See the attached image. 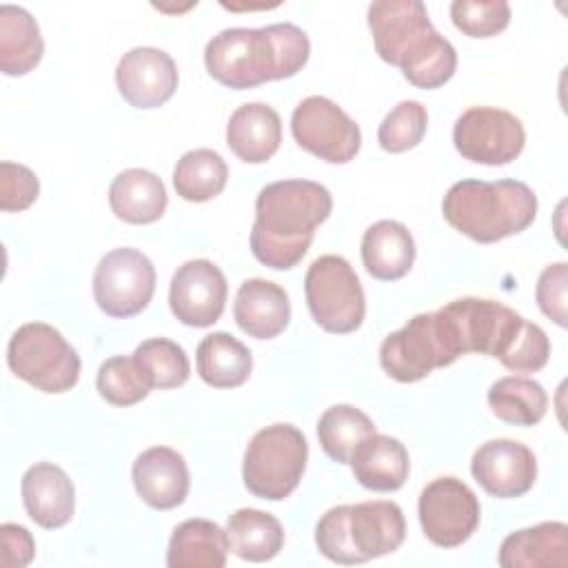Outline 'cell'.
I'll list each match as a JSON object with an SVG mask.
<instances>
[{"label": "cell", "mask_w": 568, "mask_h": 568, "mask_svg": "<svg viewBox=\"0 0 568 568\" xmlns=\"http://www.w3.org/2000/svg\"><path fill=\"white\" fill-rule=\"evenodd\" d=\"M95 388L100 397L113 406H133L142 402L151 390L133 355H115L102 362V366L98 368Z\"/></svg>", "instance_id": "34"}, {"label": "cell", "mask_w": 568, "mask_h": 568, "mask_svg": "<svg viewBox=\"0 0 568 568\" xmlns=\"http://www.w3.org/2000/svg\"><path fill=\"white\" fill-rule=\"evenodd\" d=\"M235 324L255 339L277 337L291 320V302L286 291L262 277L244 280L233 302Z\"/></svg>", "instance_id": "18"}, {"label": "cell", "mask_w": 568, "mask_h": 568, "mask_svg": "<svg viewBox=\"0 0 568 568\" xmlns=\"http://www.w3.org/2000/svg\"><path fill=\"white\" fill-rule=\"evenodd\" d=\"M131 479L138 497L155 508H178L189 495V466L184 457L169 446H151L142 450L131 468Z\"/></svg>", "instance_id": "16"}, {"label": "cell", "mask_w": 568, "mask_h": 568, "mask_svg": "<svg viewBox=\"0 0 568 568\" xmlns=\"http://www.w3.org/2000/svg\"><path fill=\"white\" fill-rule=\"evenodd\" d=\"M348 530L364 561L397 550L406 537V519L395 501L375 499L351 506Z\"/></svg>", "instance_id": "20"}, {"label": "cell", "mask_w": 568, "mask_h": 568, "mask_svg": "<svg viewBox=\"0 0 568 568\" xmlns=\"http://www.w3.org/2000/svg\"><path fill=\"white\" fill-rule=\"evenodd\" d=\"M226 277L211 260H189L171 277L169 306L186 326H213L226 304Z\"/></svg>", "instance_id": "13"}, {"label": "cell", "mask_w": 568, "mask_h": 568, "mask_svg": "<svg viewBox=\"0 0 568 568\" xmlns=\"http://www.w3.org/2000/svg\"><path fill=\"white\" fill-rule=\"evenodd\" d=\"M417 515L430 544L457 548L477 530L481 506L462 479L437 477L419 493Z\"/></svg>", "instance_id": "11"}, {"label": "cell", "mask_w": 568, "mask_h": 568, "mask_svg": "<svg viewBox=\"0 0 568 568\" xmlns=\"http://www.w3.org/2000/svg\"><path fill=\"white\" fill-rule=\"evenodd\" d=\"M348 513H351L348 504L333 506L320 517V521L315 526L317 550L326 559H331L335 564H344V566L364 564V559L359 557V552H357V548L353 546V539H351Z\"/></svg>", "instance_id": "37"}, {"label": "cell", "mask_w": 568, "mask_h": 568, "mask_svg": "<svg viewBox=\"0 0 568 568\" xmlns=\"http://www.w3.org/2000/svg\"><path fill=\"white\" fill-rule=\"evenodd\" d=\"M109 204L118 220L126 224H153L169 204L162 180L146 169H126L109 186Z\"/></svg>", "instance_id": "24"}, {"label": "cell", "mask_w": 568, "mask_h": 568, "mask_svg": "<svg viewBox=\"0 0 568 568\" xmlns=\"http://www.w3.org/2000/svg\"><path fill=\"white\" fill-rule=\"evenodd\" d=\"M204 64L213 80L235 91L280 80L268 24L260 29L233 27L220 31L206 42Z\"/></svg>", "instance_id": "7"}, {"label": "cell", "mask_w": 568, "mask_h": 568, "mask_svg": "<svg viewBox=\"0 0 568 568\" xmlns=\"http://www.w3.org/2000/svg\"><path fill=\"white\" fill-rule=\"evenodd\" d=\"M229 180L224 158L213 149L186 151L173 169V189L186 202H209L220 195Z\"/></svg>", "instance_id": "30"}, {"label": "cell", "mask_w": 568, "mask_h": 568, "mask_svg": "<svg viewBox=\"0 0 568 568\" xmlns=\"http://www.w3.org/2000/svg\"><path fill=\"white\" fill-rule=\"evenodd\" d=\"M486 399L495 417L513 426H535L544 419L548 408L544 386L521 375H508L493 382Z\"/></svg>", "instance_id": "29"}, {"label": "cell", "mask_w": 568, "mask_h": 568, "mask_svg": "<svg viewBox=\"0 0 568 568\" xmlns=\"http://www.w3.org/2000/svg\"><path fill=\"white\" fill-rule=\"evenodd\" d=\"M355 479L377 493H393L404 486L410 470L406 446L390 435L373 433L359 442L351 457Z\"/></svg>", "instance_id": "22"}, {"label": "cell", "mask_w": 568, "mask_h": 568, "mask_svg": "<svg viewBox=\"0 0 568 568\" xmlns=\"http://www.w3.org/2000/svg\"><path fill=\"white\" fill-rule=\"evenodd\" d=\"M566 288H568L566 262L548 264L537 277V286H535L537 306L557 326H566Z\"/></svg>", "instance_id": "39"}, {"label": "cell", "mask_w": 568, "mask_h": 568, "mask_svg": "<svg viewBox=\"0 0 568 568\" xmlns=\"http://www.w3.org/2000/svg\"><path fill=\"white\" fill-rule=\"evenodd\" d=\"M444 220L479 244L526 231L537 217V195L519 180H462L442 200Z\"/></svg>", "instance_id": "2"}, {"label": "cell", "mask_w": 568, "mask_h": 568, "mask_svg": "<svg viewBox=\"0 0 568 568\" xmlns=\"http://www.w3.org/2000/svg\"><path fill=\"white\" fill-rule=\"evenodd\" d=\"M229 550L244 561H268L284 546V528L271 513L240 508L226 519Z\"/></svg>", "instance_id": "28"}, {"label": "cell", "mask_w": 568, "mask_h": 568, "mask_svg": "<svg viewBox=\"0 0 568 568\" xmlns=\"http://www.w3.org/2000/svg\"><path fill=\"white\" fill-rule=\"evenodd\" d=\"M40 193L38 175L16 162H2L0 164V209L11 211H24L29 209Z\"/></svg>", "instance_id": "38"}, {"label": "cell", "mask_w": 568, "mask_h": 568, "mask_svg": "<svg viewBox=\"0 0 568 568\" xmlns=\"http://www.w3.org/2000/svg\"><path fill=\"white\" fill-rule=\"evenodd\" d=\"M291 133L304 151L328 164L351 162L362 146V133L355 120L324 95H308L295 106Z\"/></svg>", "instance_id": "10"}, {"label": "cell", "mask_w": 568, "mask_h": 568, "mask_svg": "<svg viewBox=\"0 0 568 568\" xmlns=\"http://www.w3.org/2000/svg\"><path fill=\"white\" fill-rule=\"evenodd\" d=\"M180 75L173 58L155 47L126 51L115 67V84L124 102L135 109H155L173 98Z\"/></svg>", "instance_id": "15"}, {"label": "cell", "mask_w": 568, "mask_h": 568, "mask_svg": "<svg viewBox=\"0 0 568 568\" xmlns=\"http://www.w3.org/2000/svg\"><path fill=\"white\" fill-rule=\"evenodd\" d=\"M501 568H566L568 526L564 521H541L510 532L499 546Z\"/></svg>", "instance_id": "21"}, {"label": "cell", "mask_w": 568, "mask_h": 568, "mask_svg": "<svg viewBox=\"0 0 568 568\" xmlns=\"http://www.w3.org/2000/svg\"><path fill=\"white\" fill-rule=\"evenodd\" d=\"M0 566L2 568H24L31 564L36 555V541L31 532L20 524H2L0 526Z\"/></svg>", "instance_id": "40"}, {"label": "cell", "mask_w": 568, "mask_h": 568, "mask_svg": "<svg viewBox=\"0 0 568 568\" xmlns=\"http://www.w3.org/2000/svg\"><path fill=\"white\" fill-rule=\"evenodd\" d=\"M462 355H466L462 331L448 304L410 317L399 331L386 335L379 346L384 373L399 384L419 382Z\"/></svg>", "instance_id": "3"}, {"label": "cell", "mask_w": 568, "mask_h": 568, "mask_svg": "<svg viewBox=\"0 0 568 568\" xmlns=\"http://www.w3.org/2000/svg\"><path fill=\"white\" fill-rule=\"evenodd\" d=\"M133 359L144 373L151 388H178L186 384L191 375V364L186 351L166 337H151L138 344Z\"/></svg>", "instance_id": "32"}, {"label": "cell", "mask_w": 568, "mask_h": 568, "mask_svg": "<svg viewBox=\"0 0 568 568\" xmlns=\"http://www.w3.org/2000/svg\"><path fill=\"white\" fill-rule=\"evenodd\" d=\"M44 42L36 18L16 4L0 7V71L24 75L42 60Z\"/></svg>", "instance_id": "26"}, {"label": "cell", "mask_w": 568, "mask_h": 568, "mask_svg": "<svg viewBox=\"0 0 568 568\" xmlns=\"http://www.w3.org/2000/svg\"><path fill=\"white\" fill-rule=\"evenodd\" d=\"M368 29L377 55L402 67L435 33L428 11L419 0H379L368 4Z\"/></svg>", "instance_id": "12"}, {"label": "cell", "mask_w": 568, "mask_h": 568, "mask_svg": "<svg viewBox=\"0 0 568 568\" xmlns=\"http://www.w3.org/2000/svg\"><path fill=\"white\" fill-rule=\"evenodd\" d=\"M155 293V266L138 248L120 246L100 257L93 271V297L109 317L142 313Z\"/></svg>", "instance_id": "8"}, {"label": "cell", "mask_w": 568, "mask_h": 568, "mask_svg": "<svg viewBox=\"0 0 568 568\" xmlns=\"http://www.w3.org/2000/svg\"><path fill=\"white\" fill-rule=\"evenodd\" d=\"M470 473L488 495L515 499L532 488L537 479V459L521 442L490 439L473 453Z\"/></svg>", "instance_id": "14"}, {"label": "cell", "mask_w": 568, "mask_h": 568, "mask_svg": "<svg viewBox=\"0 0 568 568\" xmlns=\"http://www.w3.org/2000/svg\"><path fill=\"white\" fill-rule=\"evenodd\" d=\"M373 433V419L351 404H335L326 408L317 422L320 446L337 464H348L359 442Z\"/></svg>", "instance_id": "31"}, {"label": "cell", "mask_w": 568, "mask_h": 568, "mask_svg": "<svg viewBox=\"0 0 568 568\" xmlns=\"http://www.w3.org/2000/svg\"><path fill=\"white\" fill-rule=\"evenodd\" d=\"M304 295L315 324L328 333L346 335L357 331L364 322V288L357 273L342 255H322L308 266Z\"/></svg>", "instance_id": "6"}, {"label": "cell", "mask_w": 568, "mask_h": 568, "mask_svg": "<svg viewBox=\"0 0 568 568\" xmlns=\"http://www.w3.org/2000/svg\"><path fill=\"white\" fill-rule=\"evenodd\" d=\"M428 111L417 100H402L395 104L377 129V142L388 153H404L415 149L426 135Z\"/></svg>", "instance_id": "35"}, {"label": "cell", "mask_w": 568, "mask_h": 568, "mask_svg": "<svg viewBox=\"0 0 568 568\" xmlns=\"http://www.w3.org/2000/svg\"><path fill=\"white\" fill-rule=\"evenodd\" d=\"M282 142V120L277 111L264 102H246L237 106L226 124L229 149L246 164L271 160Z\"/></svg>", "instance_id": "19"}, {"label": "cell", "mask_w": 568, "mask_h": 568, "mask_svg": "<svg viewBox=\"0 0 568 568\" xmlns=\"http://www.w3.org/2000/svg\"><path fill=\"white\" fill-rule=\"evenodd\" d=\"M404 78L417 89H439L444 87L457 69V51L455 47L439 36L437 31L430 40L402 67Z\"/></svg>", "instance_id": "33"}, {"label": "cell", "mask_w": 568, "mask_h": 568, "mask_svg": "<svg viewBox=\"0 0 568 568\" xmlns=\"http://www.w3.org/2000/svg\"><path fill=\"white\" fill-rule=\"evenodd\" d=\"M450 20L468 38H493L508 27L510 4L504 0H455Z\"/></svg>", "instance_id": "36"}, {"label": "cell", "mask_w": 568, "mask_h": 568, "mask_svg": "<svg viewBox=\"0 0 568 568\" xmlns=\"http://www.w3.org/2000/svg\"><path fill=\"white\" fill-rule=\"evenodd\" d=\"M306 459L304 433L293 424H271L257 430L244 450V486L260 499L282 501L297 488Z\"/></svg>", "instance_id": "4"}, {"label": "cell", "mask_w": 568, "mask_h": 568, "mask_svg": "<svg viewBox=\"0 0 568 568\" xmlns=\"http://www.w3.org/2000/svg\"><path fill=\"white\" fill-rule=\"evenodd\" d=\"M20 493L27 515L47 530L62 528L73 517V481L60 466L51 462H38L29 466L22 475Z\"/></svg>", "instance_id": "17"}, {"label": "cell", "mask_w": 568, "mask_h": 568, "mask_svg": "<svg viewBox=\"0 0 568 568\" xmlns=\"http://www.w3.org/2000/svg\"><path fill=\"white\" fill-rule=\"evenodd\" d=\"M7 364L16 377L42 393H67L80 379L78 351L44 322H27L11 335Z\"/></svg>", "instance_id": "5"}, {"label": "cell", "mask_w": 568, "mask_h": 568, "mask_svg": "<svg viewBox=\"0 0 568 568\" xmlns=\"http://www.w3.org/2000/svg\"><path fill=\"white\" fill-rule=\"evenodd\" d=\"M333 211L331 191L311 180H280L266 184L255 197L251 251L257 262L288 271L311 248L315 226Z\"/></svg>", "instance_id": "1"}, {"label": "cell", "mask_w": 568, "mask_h": 568, "mask_svg": "<svg viewBox=\"0 0 568 568\" xmlns=\"http://www.w3.org/2000/svg\"><path fill=\"white\" fill-rule=\"evenodd\" d=\"M362 262L382 282L402 280L415 262V240L397 220H379L362 235Z\"/></svg>", "instance_id": "23"}, {"label": "cell", "mask_w": 568, "mask_h": 568, "mask_svg": "<svg viewBox=\"0 0 568 568\" xmlns=\"http://www.w3.org/2000/svg\"><path fill=\"white\" fill-rule=\"evenodd\" d=\"M229 555V537L211 519H186L175 526L169 550V568H224Z\"/></svg>", "instance_id": "25"}, {"label": "cell", "mask_w": 568, "mask_h": 568, "mask_svg": "<svg viewBox=\"0 0 568 568\" xmlns=\"http://www.w3.org/2000/svg\"><path fill=\"white\" fill-rule=\"evenodd\" d=\"M197 375L213 388L242 386L253 368L251 351L231 333L215 331L197 344Z\"/></svg>", "instance_id": "27"}, {"label": "cell", "mask_w": 568, "mask_h": 568, "mask_svg": "<svg viewBox=\"0 0 568 568\" xmlns=\"http://www.w3.org/2000/svg\"><path fill=\"white\" fill-rule=\"evenodd\" d=\"M453 144L464 160L504 166L519 158L526 131L517 115L497 106H470L453 126Z\"/></svg>", "instance_id": "9"}]
</instances>
